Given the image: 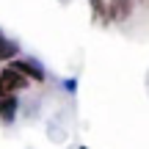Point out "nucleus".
Returning <instances> with one entry per match:
<instances>
[{
  "mask_svg": "<svg viewBox=\"0 0 149 149\" xmlns=\"http://www.w3.org/2000/svg\"><path fill=\"white\" fill-rule=\"evenodd\" d=\"M28 83H31V80L17 69V66L8 64L6 69H0V97H6V94H19V91L28 88Z\"/></svg>",
  "mask_w": 149,
  "mask_h": 149,
  "instance_id": "obj_1",
  "label": "nucleus"
},
{
  "mask_svg": "<svg viewBox=\"0 0 149 149\" xmlns=\"http://www.w3.org/2000/svg\"><path fill=\"white\" fill-rule=\"evenodd\" d=\"M108 11H111V19L127 22L135 11V0H108Z\"/></svg>",
  "mask_w": 149,
  "mask_h": 149,
  "instance_id": "obj_2",
  "label": "nucleus"
},
{
  "mask_svg": "<svg viewBox=\"0 0 149 149\" xmlns=\"http://www.w3.org/2000/svg\"><path fill=\"white\" fill-rule=\"evenodd\" d=\"M11 66H17L28 80H36V83H44V69L36 64V61H25V58H11Z\"/></svg>",
  "mask_w": 149,
  "mask_h": 149,
  "instance_id": "obj_3",
  "label": "nucleus"
},
{
  "mask_svg": "<svg viewBox=\"0 0 149 149\" xmlns=\"http://www.w3.org/2000/svg\"><path fill=\"white\" fill-rule=\"evenodd\" d=\"M17 108H19V100H17V94H6L0 97V122H14L17 116Z\"/></svg>",
  "mask_w": 149,
  "mask_h": 149,
  "instance_id": "obj_4",
  "label": "nucleus"
},
{
  "mask_svg": "<svg viewBox=\"0 0 149 149\" xmlns=\"http://www.w3.org/2000/svg\"><path fill=\"white\" fill-rule=\"evenodd\" d=\"M17 55H19V44L0 31V61H11V58H17Z\"/></svg>",
  "mask_w": 149,
  "mask_h": 149,
  "instance_id": "obj_5",
  "label": "nucleus"
},
{
  "mask_svg": "<svg viewBox=\"0 0 149 149\" xmlns=\"http://www.w3.org/2000/svg\"><path fill=\"white\" fill-rule=\"evenodd\" d=\"M91 3V11H94V22H100V25H108L111 19V11H108V0H88Z\"/></svg>",
  "mask_w": 149,
  "mask_h": 149,
  "instance_id": "obj_6",
  "label": "nucleus"
}]
</instances>
